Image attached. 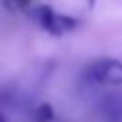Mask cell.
I'll use <instances>...</instances> for the list:
<instances>
[{
    "instance_id": "6da1fadb",
    "label": "cell",
    "mask_w": 122,
    "mask_h": 122,
    "mask_svg": "<svg viewBox=\"0 0 122 122\" xmlns=\"http://www.w3.org/2000/svg\"><path fill=\"white\" fill-rule=\"evenodd\" d=\"M32 19L36 21V25L42 30H46L51 36H63V34L74 30L78 25V21L74 17L61 15V13L53 11V8H50V6H36L32 10Z\"/></svg>"
},
{
    "instance_id": "7a4b0ae2",
    "label": "cell",
    "mask_w": 122,
    "mask_h": 122,
    "mask_svg": "<svg viewBox=\"0 0 122 122\" xmlns=\"http://www.w3.org/2000/svg\"><path fill=\"white\" fill-rule=\"evenodd\" d=\"M88 76L97 84H122V61L120 59H99L88 69Z\"/></svg>"
},
{
    "instance_id": "3957f363",
    "label": "cell",
    "mask_w": 122,
    "mask_h": 122,
    "mask_svg": "<svg viewBox=\"0 0 122 122\" xmlns=\"http://www.w3.org/2000/svg\"><path fill=\"white\" fill-rule=\"evenodd\" d=\"M34 120L36 122H50V120H53V109H51V105L50 103L38 105L36 111H34Z\"/></svg>"
},
{
    "instance_id": "277c9868",
    "label": "cell",
    "mask_w": 122,
    "mask_h": 122,
    "mask_svg": "<svg viewBox=\"0 0 122 122\" xmlns=\"http://www.w3.org/2000/svg\"><path fill=\"white\" fill-rule=\"evenodd\" d=\"M10 4H13V6H17V8H27L29 6V0H8Z\"/></svg>"
},
{
    "instance_id": "5b68a950",
    "label": "cell",
    "mask_w": 122,
    "mask_h": 122,
    "mask_svg": "<svg viewBox=\"0 0 122 122\" xmlns=\"http://www.w3.org/2000/svg\"><path fill=\"white\" fill-rule=\"evenodd\" d=\"M0 122H8V120L4 118V114H2V112H0Z\"/></svg>"
}]
</instances>
